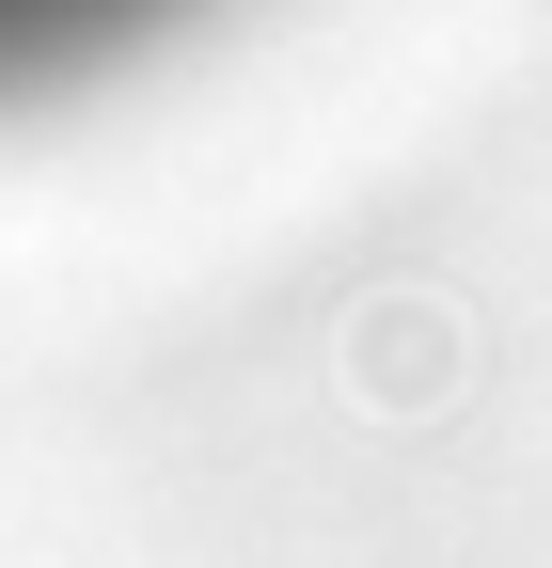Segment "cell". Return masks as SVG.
Segmentation results:
<instances>
[{
    "label": "cell",
    "mask_w": 552,
    "mask_h": 568,
    "mask_svg": "<svg viewBox=\"0 0 552 568\" xmlns=\"http://www.w3.org/2000/svg\"><path fill=\"white\" fill-rule=\"evenodd\" d=\"M174 17H205V0H0V111L95 80V63H126V48H159Z\"/></svg>",
    "instance_id": "cell-1"
}]
</instances>
